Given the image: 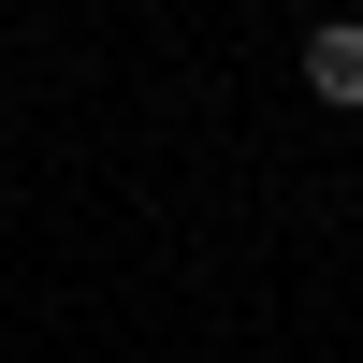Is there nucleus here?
Segmentation results:
<instances>
[{"mask_svg": "<svg viewBox=\"0 0 363 363\" xmlns=\"http://www.w3.org/2000/svg\"><path fill=\"white\" fill-rule=\"evenodd\" d=\"M306 87H320V102H363V15L306 29Z\"/></svg>", "mask_w": 363, "mask_h": 363, "instance_id": "1", "label": "nucleus"}]
</instances>
